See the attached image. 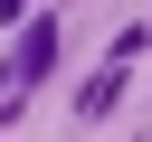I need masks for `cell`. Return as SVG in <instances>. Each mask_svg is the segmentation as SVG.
I'll list each match as a JSON object with an SVG mask.
<instances>
[{
	"label": "cell",
	"mask_w": 152,
	"mask_h": 142,
	"mask_svg": "<svg viewBox=\"0 0 152 142\" xmlns=\"http://www.w3.org/2000/svg\"><path fill=\"white\" fill-rule=\"evenodd\" d=\"M48 66H57V28H48V19H38V28H28V38H19V57H10V76H19V85H38V76H48Z\"/></svg>",
	"instance_id": "1"
},
{
	"label": "cell",
	"mask_w": 152,
	"mask_h": 142,
	"mask_svg": "<svg viewBox=\"0 0 152 142\" xmlns=\"http://www.w3.org/2000/svg\"><path fill=\"white\" fill-rule=\"evenodd\" d=\"M114 95H124V66H104V76L76 95V114H114Z\"/></svg>",
	"instance_id": "2"
}]
</instances>
